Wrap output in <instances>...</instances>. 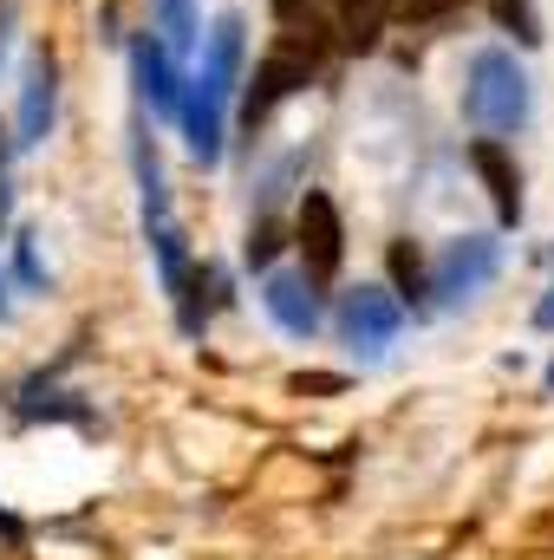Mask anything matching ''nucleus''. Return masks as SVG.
<instances>
[{"instance_id":"39448f33","label":"nucleus","mask_w":554,"mask_h":560,"mask_svg":"<svg viewBox=\"0 0 554 560\" xmlns=\"http://www.w3.org/2000/svg\"><path fill=\"white\" fill-rule=\"evenodd\" d=\"M339 332H346L353 352L379 359V352L405 332V306H399V293H385V287H353V293L339 300Z\"/></svg>"},{"instance_id":"f257e3e1","label":"nucleus","mask_w":554,"mask_h":560,"mask_svg":"<svg viewBox=\"0 0 554 560\" xmlns=\"http://www.w3.org/2000/svg\"><path fill=\"white\" fill-rule=\"evenodd\" d=\"M131 170H138V196H143V235L157 248V268H163V293L183 306V332H203V313H196V268H189V248H183V222L170 209V183H163V163L150 138L131 143Z\"/></svg>"},{"instance_id":"aec40b11","label":"nucleus","mask_w":554,"mask_h":560,"mask_svg":"<svg viewBox=\"0 0 554 560\" xmlns=\"http://www.w3.org/2000/svg\"><path fill=\"white\" fill-rule=\"evenodd\" d=\"M535 326H542V332H554V287L542 293V306H535Z\"/></svg>"},{"instance_id":"f8f14e48","label":"nucleus","mask_w":554,"mask_h":560,"mask_svg":"<svg viewBox=\"0 0 554 560\" xmlns=\"http://www.w3.org/2000/svg\"><path fill=\"white\" fill-rule=\"evenodd\" d=\"M470 163H476V176L489 183L496 215H503V222H522V170H516V156L503 150V138H476Z\"/></svg>"},{"instance_id":"4be33fe9","label":"nucleus","mask_w":554,"mask_h":560,"mask_svg":"<svg viewBox=\"0 0 554 560\" xmlns=\"http://www.w3.org/2000/svg\"><path fill=\"white\" fill-rule=\"evenodd\" d=\"M7 202H13V196H7V176H0V229H7Z\"/></svg>"},{"instance_id":"7ed1b4c3","label":"nucleus","mask_w":554,"mask_h":560,"mask_svg":"<svg viewBox=\"0 0 554 560\" xmlns=\"http://www.w3.org/2000/svg\"><path fill=\"white\" fill-rule=\"evenodd\" d=\"M307 79H313V52H300L293 39H280L275 52L255 66V79H249L242 125H249V131H255V125H268V118H275V112L293 98V92H300V85H307Z\"/></svg>"},{"instance_id":"dca6fc26","label":"nucleus","mask_w":554,"mask_h":560,"mask_svg":"<svg viewBox=\"0 0 554 560\" xmlns=\"http://www.w3.org/2000/svg\"><path fill=\"white\" fill-rule=\"evenodd\" d=\"M496 26H509L522 46H542V13L529 0H496Z\"/></svg>"},{"instance_id":"6e6552de","label":"nucleus","mask_w":554,"mask_h":560,"mask_svg":"<svg viewBox=\"0 0 554 560\" xmlns=\"http://www.w3.org/2000/svg\"><path fill=\"white\" fill-rule=\"evenodd\" d=\"M262 306H268V319H275L287 339H313L320 319H326L320 287H313L307 275H287V268H275V275L262 280Z\"/></svg>"},{"instance_id":"f3484780","label":"nucleus","mask_w":554,"mask_h":560,"mask_svg":"<svg viewBox=\"0 0 554 560\" xmlns=\"http://www.w3.org/2000/svg\"><path fill=\"white\" fill-rule=\"evenodd\" d=\"M275 248H280V222L262 215V222L249 229V261H255V268H268V261H275Z\"/></svg>"},{"instance_id":"9d476101","label":"nucleus","mask_w":554,"mask_h":560,"mask_svg":"<svg viewBox=\"0 0 554 560\" xmlns=\"http://www.w3.org/2000/svg\"><path fill=\"white\" fill-rule=\"evenodd\" d=\"M131 79H138V98L150 105V112L176 118L183 79H176V59H170V46H163L157 33H138V39H131Z\"/></svg>"},{"instance_id":"6ab92c4d","label":"nucleus","mask_w":554,"mask_h":560,"mask_svg":"<svg viewBox=\"0 0 554 560\" xmlns=\"http://www.w3.org/2000/svg\"><path fill=\"white\" fill-rule=\"evenodd\" d=\"M300 13H307V20H313V0H275V20H280V26H293V20H300Z\"/></svg>"},{"instance_id":"423d86ee","label":"nucleus","mask_w":554,"mask_h":560,"mask_svg":"<svg viewBox=\"0 0 554 560\" xmlns=\"http://www.w3.org/2000/svg\"><path fill=\"white\" fill-rule=\"evenodd\" d=\"M293 235H300V255H307L300 275L313 280V287H326V280L339 275V261H346V229H339V209H333L326 189H307V196H300Z\"/></svg>"},{"instance_id":"1a4fd4ad","label":"nucleus","mask_w":554,"mask_h":560,"mask_svg":"<svg viewBox=\"0 0 554 560\" xmlns=\"http://www.w3.org/2000/svg\"><path fill=\"white\" fill-rule=\"evenodd\" d=\"M176 125H183V143H189V156L209 170V163H222V138H229V105L216 98V92H203L196 79L183 85V98H176Z\"/></svg>"},{"instance_id":"0eeeda50","label":"nucleus","mask_w":554,"mask_h":560,"mask_svg":"<svg viewBox=\"0 0 554 560\" xmlns=\"http://www.w3.org/2000/svg\"><path fill=\"white\" fill-rule=\"evenodd\" d=\"M53 112H59V66H53V52L39 46L33 59H26V79H20V118H13V150H39L46 131H53Z\"/></svg>"},{"instance_id":"412c9836","label":"nucleus","mask_w":554,"mask_h":560,"mask_svg":"<svg viewBox=\"0 0 554 560\" xmlns=\"http://www.w3.org/2000/svg\"><path fill=\"white\" fill-rule=\"evenodd\" d=\"M443 7H457V0H412V13H417V20H430V13H443Z\"/></svg>"},{"instance_id":"9b49d317","label":"nucleus","mask_w":554,"mask_h":560,"mask_svg":"<svg viewBox=\"0 0 554 560\" xmlns=\"http://www.w3.org/2000/svg\"><path fill=\"white\" fill-rule=\"evenodd\" d=\"M235 79H242V13H222V20L209 26V46H203V72H196V85L216 92V98L229 105V98H235Z\"/></svg>"},{"instance_id":"2eb2a0df","label":"nucleus","mask_w":554,"mask_h":560,"mask_svg":"<svg viewBox=\"0 0 554 560\" xmlns=\"http://www.w3.org/2000/svg\"><path fill=\"white\" fill-rule=\"evenodd\" d=\"M392 280H399V293L424 306V293H430V268H424V255H417L412 242H392Z\"/></svg>"},{"instance_id":"20e7f679","label":"nucleus","mask_w":554,"mask_h":560,"mask_svg":"<svg viewBox=\"0 0 554 560\" xmlns=\"http://www.w3.org/2000/svg\"><path fill=\"white\" fill-rule=\"evenodd\" d=\"M503 268V242L496 235H457L443 255H437V268H430V293L437 300H470V293H483L489 280Z\"/></svg>"},{"instance_id":"ddd939ff","label":"nucleus","mask_w":554,"mask_h":560,"mask_svg":"<svg viewBox=\"0 0 554 560\" xmlns=\"http://www.w3.org/2000/svg\"><path fill=\"white\" fill-rule=\"evenodd\" d=\"M333 13H339L346 46H359V52L385 33V0H333Z\"/></svg>"},{"instance_id":"4468645a","label":"nucleus","mask_w":554,"mask_h":560,"mask_svg":"<svg viewBox=\"0 0 554 560\" xmlns=\"http://www.w3.org/2000/svg\"><path fill=\"white\" fill-rule=\"evenodd\" d=\"M150 7H157V39L170 46V59L203 39V33H196V0H150Z\"/></svg>"},{"instance_id":"f03ea898","label":"nucleus","mask_w":554,"mask_h":560,"mask_svg":"<svg viewBox=\"0 0 554 560\" xmlns=\"http://www.w3.org/2000/svg\"><path fill=\"white\" fill-rule=\"evenodd\" d=\"M529 112H535V85H529L522 59L503 52V46H483L470 59V79H463V118L483 138H509V131L529 125Z\"/></svg>"},{"instance_id":"a211bd4d","label":"nucleus","mask_w":554,"mask_h":560,"mask_svg":"<svg viewBox=\"0 0 554 560\" xmlns=\"http://www.w3.org/2000/svg\"><path fill=\"white\" fill-rule=\"evenodd\" d=\"M20 280H26V287H46V275H39V255H33V242H20Z\"/></svg>"}]
</instances>
